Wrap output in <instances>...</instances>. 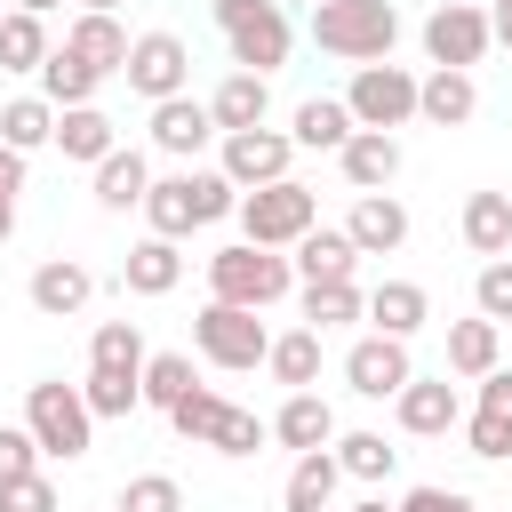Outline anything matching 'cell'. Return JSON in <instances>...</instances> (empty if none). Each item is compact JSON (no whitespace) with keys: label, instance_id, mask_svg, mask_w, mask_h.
<instances>
[{"label":"cell","instance_id":"cell-1","mask_svg":"<svg viewBox=\"0 0 512 512\" xmlns=\"http://www.w3.org/2000/svg\"><path fill=\"white\" fill-rule=\"evenodd\" d=\"M232 208H240V184L224 168H176V176H152V192H144V224L160 240H184V232H200Z\"/></svg>","mask_w":512,"mask_h":512},{"label":"cell","instance_id":"cell-2","mask_svg":"<svg viewBox=\"0 0 512 512\" xmlns=\"http://www.w3.org/2000/svg\"><path fill=\"white\" fill-rule=\"evenodd\" d=\"M312 40L344 64H384L400 40V8L392 0H312Z\"/></svg>","mask_w":512,"mask_h":512},{"label":"cell","instance_id":"cell-3","mask_svg":"<svg viewBox=\"0 0 512 512\" xmlns=\"http://www.w3.org/2000/svg\"><path fill=\"white\" fill-rule=\"evenodd\" d=\"M296 288V264L280 248H256V240H232L208 256V296L216 304H248V312H272L280 296Z\"/></svg>","mask_w":512,"mask_h":512},{"label":"cell","instance_id":"cell-4","mask_svg":"<svg viewBox=\"0 0 512 512\" xmlns=\"http://www.w3.org/2000/svg\"><path fill=\"white\" fill-rule=\"evenodd\" d=\"M168 424H176L192 448H216V456H256V448L272 440V424H256L248 408H232V400L208 392V384H192V392L168 408Z\"/></svg>","mask_w":512,"mask_h":512},{"label":"cell","instance_id":"cell-5","mask_svg":"<svg viewBox=\"0 0 512 512\" xmlns=\"http://www.w3.org/2000/svg\"><path fill=\"white\" fill-rule=\"evenodd\" d=\"M24 424H32V440H40V456H88L96 448V408H88V392L80 384H32L24 392Z\"/></svg>","mask_w":512,"mask_h":512},{"label":"cell","instance_id":"cell-6","mask_svg":"<svg viewBox=\"0 0 512 512\" xmlns=\"http://www.w3.org/2000/svg\"><path fill=\"white\" fill-rule=\"evenodd\" d=\"M240 240H256V248H296L312 224H320V200L296 184V176H280V184H256V192H240Z\"/></svg>","mask_w":512,"mask_h":512},{"label":"cell","instance_id":"cell-7","mask_svg":"<svg viewBox=\"0 0 512 512\" xmlns=\"http://www.w3.org/2000/svg\"><path fill=\"white\" fill-rule=\"evenodd\" d=\"M192 344H200V360H208V368H232V376H240V368H264L272 328H264L248 304H216V296H208V312L192 320Z\"/></svg>","mask_w":512,"mask_h":512},{"label":"cell","instance_id":"cell-8","mask_svg":"<svg viewBox=\"0 0 512 512\" xmlns=\"http://www.w3.org/2000/svg\"><path fill=\"white\" fill-rule=\"evenodd\" d=\"M488 48H496V32H488V8H480V0H440V8L424 16V56H432V64L472 72Z\"/></svg>","mask_w":512,"mask_h":512},{"label":"cell","instance_id":"cell-9","mask_svg":"<svg viewBox=\"0 0 512 512\" xmlns=\"http://www.w3.org/2000/svg\"><path fill=\"white\" fill-rule=\"evenodd\" d=\"M344 104H352L360 128H408L416 120V72L408 64H360L352 88H344Z\"/></svg>","mask_w":512,"mask_h":512},{"label":"cell","instance_id":"cell-10","mask_svg":"<svg viewBox=\"0 0 512 512\" xmlns=\"http://www.w3.org/2000/svg\"><path fill=\"white\" fill-rule=\"evenodd\" d=\"M144 104H160V96H184V80H192V48L176 40V32H136V48H128V72H120Z\"/></svg>","mask_w":512,"mask_h":512},{"label":"cell","instance_id":"cell-11","mask_svg":"<svg viewBox=\"0 0 512 512\" xmlns=\"http://www.w3.org/2000/svg\"><path fill=\"white\" fill-rule=\"evenodd\" d=\"M288 160H296V136H288V128H232V136H224V176H232L240 192L280 184Z\"/></svg>","mask_w":512,"mask_h":512},{"label":"cell","instance_id":"cell-12","mask_svg":"<svg viewBox=\"0 0 512 512\" xmlns=\"http://www.w3.org/2000/svg\"><path fill=\"white\" fill-rule=\"evenodd\" d=\"M408 376H416V360H408V336H376V328H368V336L344 352V384H352L360 400H392Z\"/></svg>","mask_w":512,"mask_h":512},{"label":"cell","instance_id":"cell-13","mask_svg":"<svg viewBox=\"0 0 512 512\" xmlns=\"http://www.w3.org/2000/svg\"><path fill=\"white\" fill-rule=\"evenodd\" d=\"M392 416H400V432H408V440H440V432H456V424H464V400H456V384H448V376H408V384L392 392Z\"/></svg>","mask_w":512,"mask_h":512},{"label":"cell","instance_id":"cell-14","mask_svg":"<svg viewBox=\"0 0 512 512\" xmlns=\"http://www.w3.org/2000/svg\"><path fill=\"white\" fill-rule=\"evenodd\" d=\"M464 448L488 456V464L512 456V368H488V376H480V400H472V416H464Z\"/></svg>","mask_w":512,"mask_h":512},{"label":"cell","instance_id":"cell-15","mask_svg":"<svg viewBox=\"0 0 512 512\" xmlns=\"http://www.w3.org/2000/svg\"><path fill=\"white\" fill-rule=\"evenodd\" d=\"M224 40H232V64H240V72H264V80H272V72L288 64V48H296V32H288L280 0H272V8H256V16H240Z\"/></svg>","mask_w":512,"mask_h":512},{"label":"cell","instance_id":"cell-16","mask_svg":"<svg viewBox=\"0 0 512 512\" xmlns=\"http://www.w3.org/2000/svg\"><path fill=\"white\" fill-rule=\"evenodd\" d=\"M32 312L40 320H72V312H88V296H96V272L80 264V256H48L40 272H32Z\"/></svg>","mask_w":512,"mask_h":512},{"label":"cell","instance_id":"cell-17","mask_svg":"<svg viewBox=\"0 0 512 512\" xmlns=\"http://www.w3.org/2000/svg\"><path fill=\"white\" fill-rule=\"evenodd\" d=\"M480 112V88H472V72H456V64H432L424 80H416V120L424 128H464Z\"/></svg>","mask_w":512,"mask_h":512},{"label":"cell","instance_id":"cell-18","mask_svg":"<svg viewBox=\"0 0 512 512\" xmlns=\"http://www.w3.org/2000/svg\"><path fill=\"white\" fill-rule=\"evenodd\" d=\"M336 168H344L352 192H392V176H400V136H392V128H352V144L336 152Z\"/></svg>","mask_w":512,"mask_h":512},{"label":"cell","instance_id":"cell-19","mask_svg":"<svg viewBox=\"0 0 512 512\" xmlns=\"http://www.w3.org/2000/svg\"><path fill=\"white\" fill-rule=\"evenodd\" d=\"M208 136H224L208 104H192V96H160V104H152V144H160L168 160H192Z\"/></svg>","mask_w":512,"mask_h":512},{"label":"cell","instance_id":"cell-20","mask_svg":"<svg viewBox=\"0 0 512 512\" xmlns=\"http://www.w3.org/2000/svg\"><path fill=\"white\" fill-rule=\"evenodd\" d=\"M344 232H352L360 256H392V248H408V208L392 192H360L352 216H344Z\"/></svg>","mask_w":512,"mask_h":512},{"label":"cell","instance_id":"cell-21","mask_svg":"<svg viewBox=\"0 0 512 512\" xmlns=\"http://www.w3.org/2000/svg\"><path fill=\"white\" fill-rule=\"evenodd\" d=\"M64 48H72V56H88V64L112 80V72H128V48H136V40L120 32V16H104V8H80V16H72V32H64Z\"/></svg>","mask_w":512,"mask_h":512},{"label":"cell","instance_id":"cell-22","mask_svg":"<svg viewBox=\"0 0 512 512\" xmlns=\"http://www.w3.org/2000/svg\"><path fill=\"white\" fill-rule=\"evenodd\" d=\"M288 264H296V280H352V272H360V248H352L344 224H312Z\"/></svg>","mask_w":512,"mask_h":512},{"label":"cell","instance_id":"cell-23","mask_svg":"<svg viewBox=\"0 0 512 512\" xmlns=\"http://www.w3.org/2000/svg\"><path fill=\"white\" fill-rule=\"evenodd\" d=\"M176 280H184V248H176V240H160V232H152V240H136V248L120 256V288H128V296H168Z\"/></svg>","mask_w":512,"mask_h":512},{"label":"cell","instance_id":"cell-24","mask_svg":"<svg viewBox=\"0 0 512 512\" xmlns=\"http://www.w3.org/2000/svg\"><path fill=\"white\" fill-rule=\"evenodd\" d=\"M272 440L296 448V456H304V448H336V408H328L320 392H288L280 416H272Z\"/></svg>","mask_w":512,"mask_h":512},{"label":"cell","instance_id":"cell-25","mask_svg":"<svg viewBox=\"0 0 512 512\" xmlns=\"http://www.w3.org/2000/svg\"><path fill=\"white\" fill-rule=\"evenodd\" d=\"M352 128H360V120H352V104H344V96H304L288 136H296V152H344V144H352Z\"/></svg>","mask_w":512,"mask_h":512},{"label":"cell","instance_id":"cell-26","mask_svg":"<svg viewBox=\"0 0 512 512\" xmlns=\"http://www.w3.org/2000/svg\"><path fill=\"white\" fill-rule=\"evenodd\" d=\"M144 192H152V160L144 152H104L96 160V208H112V216H128V208H144Z\"/></svg>","mask_w":512,"mask_h":512},{"label":"cell","instance_id":"cell-27","mask_svg":"<svg viewBox=\"0 0 512 512\" xmlns=\"http://www.w3.org/2000/svg\"><path fill=\"white\" fill-rule=\"evenodd\" d=\"M336 480H344L336 448H304V456L288 464V488H280V504H288V512H328V504H336Z\"/></svg>","mask_w":512,"mask_h":512},{"label":"cell","instance_id":"cell-28","mask_svg":"<svg viewBox=\"0 0 512 512\" xmlns=\"http://www.w3.org/2000/svg\"><path fill=\"white\" fill-rule=\"evenodd\" d=\"M368 320H376V336H416L432 320V296L416 280H376L368 288Z\"/></svg>","mask_w":512,"mask_h":512},{"label":"cell","instance_id":"cell-29","mask_svg":"<svg viewBox=\"0 0 512 512\" xmlns=\"http://www.w3.org/2000/svg\"><path fill=\"white\" fill-rule=\"evenodd\" d=\"M56 152L96 168L104 152H120V136H112V120H104L96 104H64V112H56Z\"/></svg>","mask_w":512,"mask_h":512},{"label":"cell","instance_id":"cell-30","mask_svg":"<svg viewBox=\"0 0 512 512\" xmlns=\"http://www.w3.org/2000/svg\"><path fill=\"white\" fill-rule=\"evenodd\" d=\"M496 352H504V328H496L488 312H472V320L448 328V376H472V384H480V376L496 368Z\"/></svg>","mask_w":512,"mask_h":512},{"label":"cell","instance_id":"cell-31","mask_svg":"<svg viewBox=\"0 0 512 512\" xmlns=\"http://www.w3.org/2000/svg\"><path fill=\"white\" fill-rule=\"evenodd\" d=\"M464 248L472 256H512V192H472L464 200Z\"/></svg>","mask_w":512,"mask_h":512},{"label":"cell","instance_id":"cell-32","mask_svg":"<svg viewBox=\"0 0 512 512\" xmlns=\"http://www.w3.org/2000/svg\"><path fill=\"white\" fill-rule=\"evenodd\" d=\"M96 88H104V72L88 64V56H72V48H48V64H40V96L64 112V104H96Z\"/></svg>","mask_w":512,"mask_h":512},{"label":"cell","instance_id":"cell-33","mask_svg":"<svg viewBox=\"0 0 512 512\" xmlns=\"http://www.w3.org/2000/svg\"><path fill=\"white\" fill-rule=\"evenodd\" d=\"M208 112H216V128H224V136H232V128H264V112H272L264 72H232V80L208 96Z\"/></svg>","mask_w":512,"mask_h":512},{"label":"cell","instance_id":"cell-34","mask_svg":"<svg viewBox=\"0 0 512 512\" xmlns=\"http://www.w3.org/2000/svg\"><path fill=\"white\" fill-rule=\"evenodd\" d=\"M0 144H16V152L56 144V104H48V96H8V104H0Z\"/></svg>","mask_w":512,"mask_h":512},{"label":"cell","instance_id":"cell-35","mask_svg":"<svg viewBox=\"0 0 512 512\" xmlns=\"http://www.w3.org/2000/svg\"><path fill=\"white\" fill-rule=\"evenodd\" d=\"M144 336H136V320H104L96 336H88V368H104V376H144Z\"/></svg>","mask_w":512,"mask_h":512},{"label":"cell","instance_id":"cell-36","mask_svg":"<svg viewBox=\"0 0 512 512\" xmlns=\"http://www.w3.org/2000/svg\"><path fill=\"white\" fill-rule=\"evenodd\" d=\"M264 368H272L288 392H312V376H320V328H288V336H272Z\"/></svg>","mask_w":512,"mask_h":512},{"label":"cell","instance_id":"cell-37","mask_svg":"<svg viewBox=\"0 0 512 512\" xmlns=\"http://www.w3.org/2000/svg\"><path fill=\"white\" fill-rule=\"evenodd\" d=\"M48 64V24L32 8H8L0 16V72H40Z\"/></svg>","mask_w":512,"mask_h":512},{"label":"cell","instance_id":"cell-38","mask_svg":"<svg viewBox=\"0 0 512 512\" xmlns=\"http://www.w3.org/2000/svg\"><path fill=\"white\" fill-rule=\"evenodd\" d=\"M304 320H312V328L368 320V296H360V280H304Z\"/></svg>","mask_w":512,"mask_h":512},{"label":"cell","instance_id":"cell-39","mask_svg":"<svg viewBox=\"0 0 512 512\" xmlns=\"http://www.w3.org/2000/svg\"><path fill=\"white\" fill-rule=\"evenodd\" d=\"M192 384H200V376H192V352H152V360H144V408L168 416Z\"/></svg>","mask_w":512,"mask_h":512},{"label":"cell","instance_id":"cell-40","mask_svg":"<svg viewBox=\"0 0 512 512\" xmlns=\"http://www.w3.org/2000/svg\"><path fill=\"white\" fill-rule=\"evenodd\" d=\"M336 464H344V480H384L400 464V448H384V432H336Z\"/></svg>","mask_w":512,"mask_h":512},{"label":"cell","instance_id":"cell-41","mask_svg":"<svg viewBox=\"0 0 512 512\" xmlns=\"http://www.w3.org/2000/svg\"><path fill=\"white\" fill-rule=\"evenodd\" d=\"M80 392H88L96 416H136V408H144V376H104V368H88Z\"/></svg>","mask_w":512,"mask_h":512},{"label":"cell","instance_id":"cell-42","mask_svg":"<svg viewBox=\"0 0 512 512\" xmlns=\"http://www.w3.org/2000/svg\"><path fill=\"white\" fill-rule=\"evenodd\" d=\"M472 304H480L496 328L512 320V256H488V264H480V280H472Z\"/></svg>","mask_w":512,"mask_h":512},{"label":"cell","instance_id":"cell-43","mask_svg":"<svg viewBox=\"0 0 512 512\" xmlns=\"http://www.w3.org/2000/svg\"><path fill=\"white\" fill-rule=\"evenodd\" d=\"M120 512H184V488H176L168 472H136V480L120 488Z\"/></svg>","mask_w":512,"mask_h":512},{"label":"cell","instance_id":"cell-44","mask_svg":"<svg viewBox=\"0 0 512 512\" xmlns=\"http://www.w3.org/2000/svg\"><path fill=\"white\" fill-rule=\"evenodd\" d=\"M32 472H40L32 424H0V488H8V480H32Z\"/></svg>","mask_w":512,"mask_h":512},{"label":"cell","instance_id":"cell-45","mask_svg":"<svg viewBox=\"0 0 512 512\" xmlns=\"http://www.w3.org/2000/svg\"><path fill=\"white\" fill-rule=\"evenodd\" d=\"M0 512H64V504H56V480L32 472V480H8L0 488Z\"/></svg>","mask_w":512,"mask_h":512},{"label":"cell","instance_id":"cell-46","mask_svg":"<svg viewBox=\"0 0 512 512\" xmlns=\"http://www.w3.org/2000/svg\"><path fill=\"white\" fill-rule=\"evenodd\" d=\"M400 512H480V504H472L464 488H408Z\"/></svg>","mask_w":512,"mask_h":512},{"label":"cell","instance_id":"cell-47","mask_svg":"<svg viewBox=\"0 0 512 512\" xmlns=\"http://www.w3.org/2000/svg\"><path fill=\"white\" fill-rule=\"evenodd\" d=\"M24 160H32V152L0 144V200H16V192H24Z\"/></svg>","mask_w":512,"mask_h":512},{"label":"cell","instance_id":"cell-48","mask_svg":"<svg viewBox=\"0 0 512 512\" xmlns=\"http://www.w3.org/2000/svg\"><path fill=\"white\" fill-rule=\"evenodd\" d=\"M256 8H272V0H208V16H216V24H224V32H232V24H240V16H256Z\"/></svg>","mask_w":512,"mask_h":512},{"label":"cell","instance_id":"cell-49","mask_svg":"<svg viewBox=\"0 0 512 512\" xmlns=\"http://www.w3.org/2000/svg\"><path fill=\"white\" fill-rule=\"evenodd\" d=\"M488 32H496V40L512 48V0H496V8H488Z\"/></svg>","mask_w":512,"mask_h":512},{"label":"cell","instance_id":"cell-50","mask_svg":"<svg viewBox=\"0 0 512 512\" xmlns=\"http://www.w3.org/2000/svg\"><path fill=\"white\" fill-rule=\"evenodd\" d=\"M16 240V200H0V248Z\"/></svg>","mask_w":512,"mask_h":512},{"label":"cell","instance_id":"cell-51","mask_svg":"<svg viewBox=\"0 0 512 512\" xmlns=\"http://www.w3.org/2000/svg\"><path fill=\"white\" fill-rule=\"evenodd\" d=\"M8 8H32V16H48V8H56V0H8Z\"/></svg>","mask_w":512,"mask_h":512},{"label":"cell","instance_id":"cell-52","mask_svg":"<svg viewBox=\"0 0 512 512\" xmlns=\"http://www.w3.org/2000/svg\"><path fill=\"white\" fill-rule=\"evenodd\" d=\"M352 512H400V504H384V496H368V504H352Z\"/></svg>","mask_w":512,"mask_h":512},{"label":"cell","instance_id":"cell-53","mask_svg":"<svg viewBox=\"0 0 512 512\" xmlns=\"http://www.w3.org/2000/svg\"><path fill=\"white\" fill-rule=\"evenodd\" d=\"M80 8H104V16H112V8H120V0H80Z\"/></svg>","mask_w":512,"mask_h":512}]
</instances>
